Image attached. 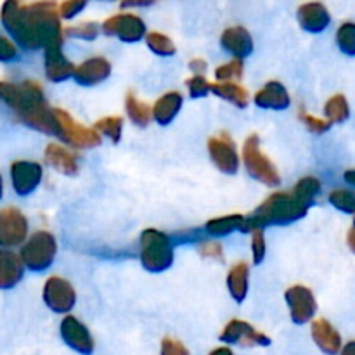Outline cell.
Returning a JSON list of instances; mask_svg holds the SVG:
<instances>
[{
  "label": "cell",
  "instance_id": "12",
  "mask_svg": "<svg viewBox=\"0 0 355 355\" xmlns=\"http://www.w3.org/2000/svg\"><path fill=\"white\" fill-rule=\"evenodd\" d=\"M220 340L229 345L239 347H267L270 345V338L263 333L257 331L252 324L239 319H232L225 324L224 331L220 333Z\"/></svg>",
  "mask_w": 355,
  "mask_h": 355
},
{
  "label": "cell",
  "instance_id": "15",
  "mask_svg": "<svg viewBox=\"0 0 355 355\" xmlns=\"http://www.w3.org/2000/svg\"><path fill=\"white\" fill-rule=\"evenodd\" d=\"M208 153H210L214 165L220 172L232 175L239 170V156L229 137H217V135L211 137L208 141Z\"/></svg>",
  "mask_w": 355,
  "mask_h": 355
},
{
  "label": "cell",
  "instance_id": "3",
  "mask_svg": "<svg viewBox=\"0 0 355 355\" xmlns=\"http://www.w3.org/2000/svg\"><path fill=\"white\" fill-rule=\"evenodd\" d=\"M307 211L309 207H305L293 193H274L253 214L245 217V231L293 224L304 218Z\"/></svg>",
  "mask_w": 355,
  "mask_h": 355
},
{
  "label": "cell",
  "instance_id": "27",
  "mask_svg": "<svg viewBox=\"0 0 355 355\" xmlns=\"http://www.w3.org/2000/svg\"><path fill=\"white\" fill-rule=\"evenodd\" d=\"M210 92L222 97L224 101H229V103H232L238 107L248 106V92H246L245 87H241L239 83H214V85H210Z\"/></svg>",
  "mask_w": 355,
  "mask_h": 355
},
{
  "label": "cell",
  "instance_id": "26",
  "mask_svg": "<svg viewBox=\"0 0 355 355\" xmlns=\"http://www.w3.org/2000/svg\"><path fill=\"white\" fill-rule=\"evenodd\" d=\"M205 231H207V234L214 236V238H224V236L231 234L234 231L245 232V217L239 214H232L218 218H211L205 225Z\"/></svg>",
  "mask_w": 355,
  "mask_h": 355
},
{
  "label": "cell",
  "instance_id": "43",
  "mask_svg": "<svg viewBox=\"0 0 355 355\" xmlns=\"http://www.w3.org/2000/svg\"><path fill=\"white\" fill-rule=\"evenodd\" d=\"M201 253L205 257H214V259H222V250L217 243H207V245L201 246Z\"/></svg>",
  "mask_w": 355,
  "mask_h": 355
},
{
  "label": "cell",
  "instance_id": "14",
  "mask_svg": "<svg viewBox=\"0 0 355 355\" xmlns=\"http://www.w3.org/2000/svg\"><path fill=\"white\" fill-rule=\"evenodd\" d=\"M42 166L35 162H26L19 159L10 165V182H12L14 191L19 196H28L33 193L42 180Z\"/></svg>",
  "mask_w": 355,
  "mask_h": 355
},
{
  "label": "cell",
  "instance_id": "4",
  "mask_svg": "<svg viewBox=\"0 0 355 355\" xmlns=\"http://www.w3.org/2000/svg\"><path fill=\"white\" fill-rule=\"evenodd\" d=\"M141 263L149 272H163L170 269L173 263V245L172 239L162 231L146 229L142 231L141 239Z\"/></svg>",
  "mask_w": 355,
  "mask_h": 355
},
{
  "label": "cell",
  "instance_id": "8",
  "mask_svg": "<svg viewBox=\"0 0 355 355\" xmlns=\"http://www.w3.org/2000/svg\"><path fill=\"white\" fill-rule=\"evenodd\" d=\"M28 236V220L16 207L0 208V246L14 248L23 245Z\"/></svg>",
  "mask_w": 355,
  "mask_h": 355
},
{
  "label": "cell",
  "instance_id": "41",
  "mask_svg": "<svg viewBox=\"0 0 355 355\" xmlns=\"http://www.w3.org/2000/svg\"><path fill=\"white\" fill-rule=\"evenodd\" d=\"M17 58V47L14 42L0 35V62H10Z\"/></svg>",
  "mask_w": 355,
  "mask_h": 355
},
{
  "label": "cell",
  "instance_id": "33",
  "mask_svg": "<svg viewBox=\"0 0 355 355\" xmlns=\"http://www.w3.org/2000/svg\"><path fill=\"white\" fill-rule=\"evenodd\" d=\"M243 76V61L241 59H232V61L225 62V64L218 66L215 69V78L218 82L225 83H236V80H241Z\"/></svg>",
  "mask_w": 355,
  "mask_h": 355
},
{
  "label": "cell",
  "instance_id": "44",
  "mask_svg": "<svg viewBox=\"0 0 355 355\" xmlns=\"http://www.w3.org/2000/svg\"><path fill=\"white\" fill-rule=\"evenodd\" d=\"M155 2L156 0H121V7H146Z\"/></svg>",
  "mask_w": 355,
  "mask_h": 355
},
{
  "label": "cell",
  "instance_id": "6",
  "mask_svg": "<svg viewBox=\"0 0 355 355\" xmlns=\"http://www.w3.org/2000/svg\"><path fill=\"white\" fill-rule=\"evenodd\" d=\"M243 162L250 175L266 186H277L281 182V175L274 163L267 158L260 149L259 135H250L243 144Z\"/></svg>",
  "mask_w": 355,
  "mask_h": 355
},
{
  "label": "cell",
  "instance_id": "39",
  "mask_svg": "<svg viewBox=\"0 0 355 355\" xmlns=\"http://www.w3.org/2000/svg\"><path fill=\"white\" fill-rule=\"evenodd\" d=\"M85 6L87 0H66V2H62L59 6V17H62V19H71L76 14L82 12L85 9Z\"/></svg>",
  "mask_w": 355,
  "mask_h": 355
},
{
  "label": "cell",
  "instance_id": "2",
  "mask_svg": "<svg viewBox=\"0 0 355 355\" xmlns=\"http://www.w3.org/2000/svg\"><path fill=\"white\" fill-rule=\"evenodd\" d=\"M0 103L10 107L28 127L58 135L54 111L45 103L42 87L33 80H26L23 83L0 82Z\"/></svg>",
  "mask_w": 355,
  "mask_h": 355
},
{
  "label": "cell",
  "instance_id": "23",
  "mask_svg": "<svg viewBox=\"0 0 355 355\" xmlns=\"http://www.w3.org/2000/svg\"><path fill=\"white\" fill-rule=\"evenodd\" d=\"M45 159L59 173L76 175V172H78V162H76L75 155L59 144H49L45 148Z\"/></svg>",
  "mask_w": 355,
  "mask_h": 355
},
{
  "label": "cell",
  "instance_id": "22",
  "mask_svg": "<svg viewBox=\"0 0 355 355\" xmlns=\"http://www.w3.org/2000/svg\"><path fill=\"white\" fill-rule=\"evenodd\" d=\"M312 338L315 345L328 355H336L342 350V336L326 319H318L312 322Z\"/></svg>",
  "mask_w": 355,
  "mask_h": 355
},
{
  "label": "cell",
  "instance_id": "18",
  "mask_svg": "<svg viewBox=\"0 0 355 355\" xmlns=\"http://www.w3.org/2000/svg\"><path fill=\"white\" fill-rule=\"evenodd\" d=\"M298 23L309 33H321L331 23L329 10L321 2H307L298 7Z\"/></svg>",
  "mask_w": 355,
  "mask_h": 355
},
{
  "label": "cell",
  "instance_id": "37",
  "mask_svg": "<svg viewBox=\"0 0 355 355\" xmlns=\"http://www.w3.org/2000/svg\"><path fill=\"white\" fill-rule=\"evenodd\" d=\"M252 232V255L253 262L259 266L266 259V238H263V229H253Z\"/></svg>",
  "mask_w": 355,
  "mask_h": 355
},
{
  "label": "cell",
  "instance_id": "7",
  "mask_svg": "<svg viewBox=\"0 0 355 355\" xmlns=\"http://www.w3.org/2000/svg\"><path fill=\"white\" fill-rule=\"evenodd\" d=\"M54 111L55 123H58V135L64 139L68 144L78 149H89L97 148L101 144V135L94 128L83 127V125L76 123L64 110H52Z\"/></svg>",
  "mask_w": 355,
  "mask_h": 355
},
{
  "label": "cell",
  "instance_id": "38",
  "mask_svg": "<svg viewBox=\"0 0 355 355\" xmlns=\"http://www.w3.org/2000/svg\"><path fill=\"white\" fill-rule=\"evenodd\" d=\"M211 83L205 78L203 75H194L193 78L187 80V89H189V96L193 99H200V97L208 96L210 92Z\"/></svg>",
  "mask_w": 355,
  "mask_h": 355
},
{
  "label": "cell",
  "instance_id": "32",
  "mask_svg": "<svg viewBox=\"0 0 355 355\" xmlns=\"http://www.w3.org/2000/svg\"><path fill=\"white\" fill-rule=\"evenodd\" d=\"M96 132L111 139V142H120L121 132H123V120L121 116H104L96 121Z\"/></svg>",
  "mask_w": 355,
  "mask_h": 355
},
{
  "label": "cell",
  "instance_id": "45",
  "mask_svg": "<svg viewBox=\"0 0 355 355\" xmlns=\"http://www.w3.org/2000/svg\"><path fill=\"white\" fill-rule=\"evenodd\" d=\"M189 68L193 69L196 75H200L201 71H205V69H207V62H205L203 59H193V61L189 62Z\"/></svg>",
  "mask_w": 355,
  "mask_h": 355
},
{
  "label": "cell",
  "instance_id": "36",
  "mask_svg": "<svg viewBox=\"0 0 355 355\" xmlns=\"http://www.w3.org/2000/svg\"><path fill=\"white\" fill-rule=\"evenodd\" d=\"M99 33V26L96 23H83L78 26H69L62 30V37H75L82 38V40H94Z\"/></svg>",
  "mask_w": 355,
  "mask_h": 355
},
{
  "label": "cell",
  "instance_id": "21",
  "mask_svg": "<svg viewBox=\"0 0 355 355\" xmlns=\"http://www.w3.org/2000/svg\"><path fill=\"white\" fill-rule=\"evenodd\" d=\"M24 276V267L19 255L10 250H0V290L17 286Z\"/></svg>",
  "mask_w": 355,
  "mask_h": 355
},
{
  "label": "cell",
  "instance_id": "28",
  "mask_svg": "<svg viewBox=\"0 0 355 355\" xmlns=\"http://www.w3.org/2000/svg\"><path fill=\"white\" fill-rule=\"evenodd\" d=\"M125 110H127L128 118H130L137 127H146L153 118L151 107L132 92H128L127 97H125Z\"/></svg>",
  "mask_w": 355,
  "mask_h": 355
},
{
  "label": "cell",
  "instance_id": "46",
  "mask_svg": "<svg viewBox=\"0 0 355 355\" xmlns=\"http://www.w3.org/2000/svg\"><path fill=\"white\" fill-rule=\"evenodd\" d=\"M210 355H234V354H232V350L227 349V347H218V349L211 350Z\"/></svg>",
  "mask_w": 355,
  "mask_h": 355
},
{
  "label": "cell",
  "instance_id": "19",
  "mask_svg": "<svg viewBox=\"0 0 355 355\" xmlns=\"http://www.w3.org/2000/svg\"><path fill=\"white\" fill-rule=\"evenodd\" d=\"M255 104L259 107H263V110H286L290 107L291 99H290V94H288L286 87L283 85L281 82H269L267 85H263L259 92L255 94L253 97Z\"/></svg>",
  "mask_w": 355,
  "mask_h": 355
},
{
  "label": "cell",
  "instance_id": "42",
  "mask_svg": "<svg viewBox=\"0 0 355 355\" xmlns=\"http://www.w3.org/2000/svg\"><path fill=\"white\" fill-rule=\"evenodd\" d=\"M162 355H189V350L179 340L165 338L162 342Z\"/></svg>",
  "mask_w": 355,
  "mask_h": 355
},
{
  "label": "cell",
  "instance_id": "17",
  "mask_svg": "<svg viewBox=\"0 0 355 355\" xmlns=\"http://www.w3.org/2000/svg\"><path fill=\"white\" fill-rule=\"evenodd\" d=\"M62 44H54L45 47V75L51 82H64V80L71 78L75 66L66 59L62 54Z\"/></svg>",
  "mask_w": 355,
  "mask_h": 355
},
{
  "label": "cell",
  "instance_id": "11",
  "mask_svg": "<svg viewBox=\"0 0 355 355\" xmlns=\"http://www.w3.org/2000/svg\"><path fill=\"white\" fill-rule=\"evenodd\" d=\"M284 298H286V304L290 307V314L295 324H305L315 315V311H318L315 297L304 284H295V286L288 288Z\"/></svg>",
  "mask_w": 355,
  "mask_h": 355
},
{
  "label": "cell",
  "instance_id": "5",
  "mask_svg": "<svg viewBox=\"0 0 355 355\" xmlns=\"http://www.w3.org/2000/svg\"><path fill=\"white\" fill-rule=\"evenodd\" d=\"M55 253H58V243L54 236L47 231H37L23 245L19 259L26 269L33 272H44L52 266Z\"/></svg>",
  "mask_w": 355,
  "mask_h": 355
},
{
  "label": "cell",
  "instance_id": "34",
  "mask_svg": "<svg viewBox=\"0 0 355 355\" xmlns=\"http://www.w3.org/2000/svg\"><path fill=\"white\" fill-rule=\"evenodd\" d=\"M336 44L340 51L347 55L355 54V24L343 23L336 31Z\"/></svg>",
  "mask_w": 355,
  "mask_h": 355
},
{
  "label": "cell",
  "instance_id": "49",
  "mask_svg": "<svg viewBox=\"0 0 355 355\" xmlns=\"http://www.w3.org/2000/svg\"><path fill=\"white\" fill-rule=\"evenodd\" d=\"M352 177H354V172H349V173H347V180H349V182H354Z\"/></svg>",
  "mask_w": 355,
  "mask_h": 355
},
{
  "label": "cell",
  "instance_id": "20",
  "mask_svg": "<svg viewBox=\"0 0 355 355\" xmlns=\"http://www.w3.org/2000/svg\"><path fill=\"white\" fill-rule=\"evenodd\" d=\"M220 44L224 51L234 55L236 59L248 58L253 52V38L243 26H231L222 33Z\"/></svg>",
  "mask_w": 355,
  "mask_h": 355
},
{
  "label": "cell",
  "instance_id": "31",
  "mask_svg": "<svg viewBox=\"0 0 355 355\" xmlns=\"http://www.w3.org/2000/svg\"><path fill=\"white\" fill-rule=\"evenodd\" d=\"M146 44H148V47L155 54L163 55V58H168V55L175 54V45H173V42L166 35L159 33V31H151V33L146 35Z\"/></svg>",
  "mask_w": 355,
  "mask_h": 355
},
{
  "label": "cell",
  "instance_id": "13",
  "mask_svg": "<svg viewBox=\"0 0 355 355\" xmlns=\"http://www.w3.org/2000/svg\"><path fill=\"white\" fill-rule=\"evenodd\" d=\"M59 331H61L62 342L75 352L82 355H90L94 352V340L89 329L75 315H66L61 321Z\"/></svg>",
  "mask_w": 355,
  "mask_h": 355
},
{
  "label": "cell",
  "instance_id": "48",
  "mask_svg": "<svg viewBox=\"0 0 355 355\" xmlns=\"http://www.w3.org/2000/svg\"><path fill=\"white\" fill-rule=\"evenodd\" d=\"M3 196V180H2V175H0V200H2Z\"/></svg>",
  "mask_w": 355,
  "mask_h": 355
},
{
  "label": "cell",
  "instance_id": "25",
  "mask_svg": "<svg viewBox=\"0 0 355 355\" xmlns=\"http://www.w3.org/2000/svg\"><path fill=\"white\" fill-rule=\"evenodd\" d=\"M248 274L250 267L245 262H238L236 266H232L227 274V290L238 304L245 302L246 295H248Z\"/></svg>",
  "mask_w": 355,
  "mask_h": 355
},
{
  "label": "cell",
  "instance_id": "47",
  "mask_svg": "<svg viewBox=\"0 0 355 355\" xmlns=\"http://www.w3.org/2000/svg\"><path fill=\"white\" fill-rule=\"evenodd\" d=\"M342 355H355V343L354 342L347 343L345 349L342 350Z\"/></svg>",
  "mask_w": 355,
  "mask_h": 355
},
{
  "label": "cell",
  "instance_id": "9",
  "mask_svg": "<svg viewBox=\"0 0 355 355\" xmlns=\"http://www.w3.org/2000/svg\"><path fill=\"white\" fill-rule=\"evenodd\" d=\"M45 305L58 314H68L76 302V293L71 284L59 276H51L44 284Z\"/></svg>",
  "mask_w": 355,
  "mask_h": 355
},
{
  "label": "cell",
  "instance_id": "24",
  "mask_svg": "<svg viewBox=\"0 0 355 355\" xmlns=\"http://www.w3.org/2000/svg\"><path fill=\"white\" fill-rule=\"evenodd\" d=\"M180 107H182V96L179 92H166L151 107V114L159 125H168L179 114Z\"/></svg>",
  "mask_w": 355,
  "mask_h": 355
},
{
  "label": "cell",
  "instance_id": "16",
  "mask_svg": "<svg viewBox=\"0 0 355 355\" xmlns=\"http://www.w3.org/2000/svg\"><path fill=\"white\" fill-rule=\"evenodd\" d=\"M111 75V62L106 58H92L83 61L80 66H75L73 78L78 85L92 87L104 82Z\"/></svg>",
  "mask_w": 355,
  "mask_h": 355
},
{
  "label": "cell",
  "instance_id": "29",
  "mask_svg": "<svg viewBox=\"0 0 355 355\" xmlns=\"http://www.w3.org/2000/svg\"><path fill=\"white\" fill-rule=\"evenodd\" d=\"M291 193L305 205V207L311 208L312 203H315L319 193H321V182H319L315 177H304L297 182V186L293 187Z\"/></svg>",
  "mask_w": 355,
  "mask_h": 355
},
{
  "label": "cell",
  "instance_id": "1",
  "mask_svg": "<svg viewBox=\"0 0 355 355\" xmlns=\"http://www.w3.org/2000/svg\"><path fill=\"white\" fill-rule=\"evenodd\" d=\"M0 19L14 40L28 51L62 44V28L54 2L21 3L19 0H6L0 9Z\"/></svg>",
  "mask_w": 355,
  "mask_h": 355
},
{
  "label": "cell",
  "instance_id": "30",
  "mask_svg": "<svg viewBox=\"0 0 355 355\" xmlns=\"http://www.w3.org/2000/svg\"><path fill=\"white\" fill-rule=\"evenodd\" d=\"M324 113L328 116L329 123H343V121L349 120L350 116V107L349 103H347L345 96L342 94H336L331 99L326 103Z\"/></svg>",
  "mask_w": 355,
  "mask_h": 355
},
{
  "label": "cell",
  "instance_id": "10",
  "mask_svg": "<svg viewBox=\"0 0 355 355\" xmlns=\"http://www.w3.org/2000/svg\"><path fill=\"white\" fill-rule=\"evenodd\" d=\"M103 31L110 37L120 38L121 42L134 44L146 37V24L141 17L134 14H116L104 21Z\"/></svg>",
  "mask_w": 355,
  "mask_h": 355
},
{
  "label": "cell",
  "instance_id": "35",
  "mask_svg": "<svg viewBox=\"0 0 355 355\" xmlns=\"http://www.w3.org/2000/svg\"><path fill=\"white\" fill-rule=\"evenodd\" d=\"M329 203L336 208V210L343 211V214L352 215L355 211V196L352 191L349 189H335L329 194Z\"/></svg>",
  "mask_w": 355,
  "mask_h": 355
},
{
  "label": "cell",
  "instance_id": "40",
  "mask_svg": "<svg viewBox=\"0 0 355 355\" xmlns=\"http://www.w3.org/2000/svg\"><path fill=\"white\" fill-rule=\"evenodd\" d=\"M300 116L302 120H304V123L307 125L309 130L314 132V134H322V132H326L329 127H331V123H329L328 120H321V118H315L312 116V114L302 113Z\"/></svg>",
  "mask_w": 355,
  "mask_h": 355
}]
</instances>
